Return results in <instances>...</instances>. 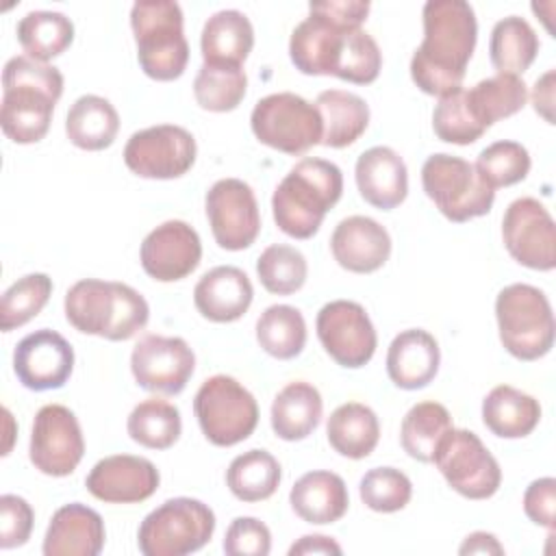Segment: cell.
<instances>
[{"label": "cell", "mask_w": 556, "mask_h": 556, "mask_svg": "<svg viewBox=\"0 0 556 556\" xmlns=\"http://www.w3.org/2000/svg\"><path fill=\"white\" fill-rule=\"evenodd\" d=\"M254 48V28L245 13L224 9L213 13L202 28L200 50L204 63L243 65Z\"/></svg>", "instance_id": "f1b7e54d"}, {"label": "cell", "mask_w": 556, "mask_h": 556, "mask_svg": "<svg viewBox=\"0 0 556 556\" xmlns=\"http://www.w3.org/2000/svg\"><path fill=\"white\" fill-rule=\"evenodd\" d=\"M119 132V115L115 106L96 93L80 96L67 111L65 135L67 139L87 152L109 148Z\"/></svg>", "instance_id": "1f68e13d"}, {"label": "cell", "mask_w": 556, "mask_h": 556, "mask_svg": "<svg viewBox=\"0 0 556 556\" xmlns=\"http://www.w3.org/2000/svg\"><path fill=\"white\" fill-rule=\"evenodd\" d=\"M530 165L532 161L528 150L521 143L506 139L486 146L473 163L476 172L491 189L521 182L528 176Z\"/></svg>", "instance_id": "ee69618b"}, {"label": "cell", "mask_w": 556, "mask_h": 556, "mask_svg": "<svg viewBox=\"0 0 556 556\" xmlns=\"http://www.w3.org/2000/svg\"><path fill=\"white\" fill-rule=\"evenodd\" d=\"M215 532V513L193 497H172L148 513L137 532L146 556H185L204 547Z\"/></svg>", "instance_id": "52a82bcc"}, {"label": "cell", "mask_w": 556, "mask_h": 556, "mask_svg": "<svg viewBox=\"0 0 556 556\" xmlns=\"http://www.w3.org/2000/svg\"><path fill=\"white\" fill-rule=\"evenodd\" d=\"M341 193V169L330 161L306 156L278 182L271 195L274 222L293 239H311Z\"/></svg>", "instance_id": "3957f363"}, {"label": "cell", "mask_w": 556, "mask_h": 556, "mask_svg": "<svg viewBox=\"0 0 556 556\" xmlns=\"http://www.w3.org/2000/svg\"><path fill=\"white\" fill-rule=\"evenodd\" d=\"M458 554H504V547L500 545L497 536L491 532H471L469 536H465L463 545L458 547Z\"/></svg>", "instance_id": "db71d44e"}, {"label": "cell", "mask_w": 556, "mask_h": 556, "mask_svg": "<svg viewBox=\"0 0 556 556\" xmlns=\"http://www.w3.org/2000/svg\"><path fill=\"white\" fill-rule=\"evenodd\" d=\"M74 369V348L50 328L26 334L13 350V371L30 391L61 389Z\"/></svg>", "instance_id": "ac0fdd59"}, {"label": "cell", "mask_w": 556, "mask_h": 556, "mask_svg": "<svg viewBox=\"0 0 556 556\" xmlns=\"http://www.w3.org/2000/svg\"><path fill=\"white\" fill-rule=\"evenodd\" d=\"M341 545L326 534H304L289 547V556H302V554H341Z\"/></svg>", "instance_id": "f5cc1de1"}, {"label": "cell", "mask_w": 556, "mask_h": 556, "mask_svg": "<svg viewBox=\"0 0 556 556\" xmlns=\"http://www.w3.org/2000/svg\"><path fill=\"white\" fill-rule=\"evenodd\" d=\"M539 54V37L528 20L508 15L495 22L489 39V56L497 74H523Z\"/></svg>", "instance_id": "e575fe53"}, {"label": "cell", "mask_w": 556, "mask_h": 556, "mask_svg": "<svg viewBox=\"0 0 556 556\" xmlns=\"http://www.w3.org/2000/svg\"><path fill=\"white\" fill-rule=\"evenodd\" d=\"M354 178L361 198L380 208L391 211L408 195V169L404 159L387 146L365 150L354 165Z\"/></svg>", "instance_id": "603a6c76"}, {"label": "cell", "mask_w": 556, "mask_h": 556, "mask_svg": "<svg viewBox=\"0 0 556 556\" xmlns=\"http://www.w3.org/2000/svg\"><path fill=\"white\" fill-rule=\"evenodd\" d=\"M61 93L63 74L59 67L26 54L9 59L2 70V132L22 146L41 141Z\"/></svg>", "instance_id": "7a4b0ae2"}, {"label": "cell", "mask_w": 556, "mask_h": 556, "mask_svg": "<svg viewBox=\"0 0 556 556\" xmlns=\"http://www.w3.org/2000/svg\"><path fill=\"white\" fill-rule=\"evenodd\" d=\"M308 9L330 17L337 24H343L350 28H361L369 15L371 4L361 2V0H326V2H311Z\"/></svg>", "instance_id": "f907efd6"}, {"label": "cell", "mask_w": 556, "mask_h": 556, "mask_svg": "<svg viewBox=\"0 0 556 556\" xmlns=\"http://www.w3.org/2000/svg\"><path fill=\"white\" fill-rule=\"evenodd\" d=\"M482 421L495 437L523 439L539 426L541 404L510 384H497L482 400Z\"/></svg>", "instance_id": "f546056e"}, {"label": "cell", "mask_w": 556, "mask_h": 556, "mask_svg": "<svg viewBox=\"0 0 556 556\" xmlns=\"http://www.w3.org/2000/svg\"><path fill=\"white\" fill-rule=\"evenodd\" d=\"M137 59L152 80H176L185 74L189 43L182 30V9L172 0H139L130 9Z\"/></svg>", "instance_id": "5b68a950"}, {"label": "cell", "mask_w": 556, "mask_h": 556, "mask_svg": "<svg viewBox=\"0 0 556 556\" xmlns=\"http://www.w3.org/2000/svg\"><path fill=\"white\" fill-rule=\"evenodd\" d=\"M256 276L269 293L291 295L304 287L308 265L304 254L293 245L274 243L261 252L256 261Z\"/></svg>", "instance_id": "7bdbcfd3"}, {"label": "cell", "mask_w": 556, "mask_h": 556, "mask_svg": "<svg viewBox=\"0 0 556 556\" xmlns=\"http://www.w3.org/2000/svg\"><path fill=\"white\" fill-rule=\"evenodd\" d=\"M315 330L326 354L348 369L367 365L378 348V334L367 311L352 300L324 304L317 313Z\"/></svg>", "instance_id": "4fadbf2b"}, {"label": "cell", "mask_w": 556, "mask_h": 556, "mask_svg": "<svg viewBox=\"0 0 556 556\" xmlns=\"http://www.w3.org/2000/svg\"><path fill=\"white\" fill-rule=\"evenodd\" d=\"M432 463L445 482L467 500H489L502 484V469L480 437L452 428L437 445Z\"/></svg>", "instance_id": "8fae6325"}, {"label": "cell", "mask_w": 556, "mask_h": 556, "mask_svg": "<svg viewBox=\"0 0 556 556\" xmlns=\"http://www.w3.org/2000/svg\"><path fill=\"white\" fill-rule=\"evenodd\" d=\"M204 208L213 239L219 248L239 252L261 232V213L252 187L239 178H222L206 191Z\"/></svg>", "instance_id": "2e32d148"}, {"label": "cell", "mask_w": 556, "mask_h": 556, "mask_svg": "<svg viewBox=\"0 0 556 556\" xmlns=\"http://www.w3.org/2000/svg\"><path fill=\"white\" fill-rule=\"evenodd\" d=\"M465 102L476 124L486 132L495 122L519 113L528 102V87L521 76L495 74L465 89Z\"/></svg>", "instance_id": "d6a6232c"}, {"label": "cell", "mask_w": 556, "mask_h": 556, "mask_svg": "<svg viewBox=\"0 0 556 556\" xmlns=\"http://www.w3.org/2000/svg\"><path fill=\"white\" fill-rule=\"evenodd\" d=\"M35 521L33 506L13 493L0 497V547L13 549L30 539Z\"/></svg>", "instance_id": "c3c4849f"}, {"label": "cell", "mask_w": 556, "mask_h": 556, "mask_svg": "<svg viewBox=\"0 0 556 556\" xmlns=\"http://www.w3.org/2000/svg\"><path fill=\"white\" fill-rule=\"evenodd\" d=\"M315 106L321 115V143L326 148H348L369 126V106L361 96L352 91L326 89L317 96Z\"/></svg>", "instance_id": "836d02e7"}, {"label": "cell", "mask_w": 556, "mask_h": 556, "mask_svg": "<svg viewBox=\"0 0 556 556\" xmlns=\"http://www.w3.org/2000/svg\"><path fill=\"white\" fill-rule=\"evenodd\" d=\"M52 295V278L48 274H26L17 278L0 300V330L11 332L41 313Z\"/></svg>", "instance_id": "b9f144b4"}, {"label": "cell", "mask_w": 556, "mask_h": 556, "mask_svg": "<svg viewBox=\"0 0 556 556\" xmlns=\"http://www.w3.org/2000/svg\"><path fill=\"white\" fill-rule=\"evenodd\" d=\"M65 319L83 334L126 341L146 328L150 306L130 285L83 278L65 293Z\"/></svg>", "instance_id": "277c9868"}, {"label": "cell", "mask_w": 556, "mask_h": 556, "mask_svg": "<svg viewBox=\"0 0 556 556\" xmlns=\"http://www.w3.org/2000/svg\"><path fill=\"white\" fill-rule=\"evenodd\" d=\"M193 135L176 124H159L130 135L124 146V163L139 178L172 180L185 176L195 163Z\"/></svg>", "instance_id": "7c38bea8"}, {"label": "cell", "mask_w": 556, "mask_h": 556, "mask_svg": "<svg viewBox=\"0 0 556 556\" xmlns=\"http://www.w3.org/2000/svg\"><path fill=\"white\" fill-rule=\"evenodd\" d=\"M254 287L248 274L235 265L208 269L193 287L198 313L215 324H228L243 317L252 304Z\"/></svg>", "instance_id": "d4e9b609"}, {"label": "cell", "mask_w": 556, "mask_h": 556, "mask_svg": "<svg viewBox=\"0 0 556 556\" xmlns=\"http://www.w3.org/2000/svg\"><path fill=\"white\" fill-rule=\"evenodd\" d=\"M161 473L143 456L113 454L98 460L85 478L87 491L106 504H137L152 497L159 489Z\"/></svg>", "instance_id": "44dd1931"}, {"label": "cell", "mask_w": 556, "mask_h": 556, "mask_svg": "<svg viewBox=\"0 0 556 556\" xmlns=\"http://www.w3.org/2000/svg\"><path fill=\"white\" fill-rule=\"evenodd\" d=\"M330 447L352 460L367 458L380 439V421L376 413L361 402H348L332 410L326 424Z\"/></svg>", "instance_id": "4dcf8cb0"}, {"label": "cell", "mask_w": 556, "mask_h": 556, "mask_svg": "<svg viewBox=\"0 0 556 556\" xmlns=\"http://www.w3.org/2000/svg\"><path fill=\"white\" fill-rule=\"evenodd\" d=\"M289 504L302 521L326 526L339 521L348 513L350 495L339 473L317 469L295 480L289 493Z\"/></svg>", "instance_id": "4316f807"}, {"label": "cell", "mask_w": 556, "mask_h": 556, "mask_svg": "<svg viewBox=\"0 0 556 556\" xmlns=\"http://www.w3.org/2000/svg\"><path fill=\"white\" fill-rule=\"evenodd\" d=\"M352 30L356 28L337 24L308 9V17L291 33L289 59L306 76H337Z\"/></svg>", "instance_id": "ffe728a7"}, {"label": "cell", "mask_w": 556, "mask_h": 556, "mask_svg": "<svg viewBox=\"0 0 556 556\" xmlns=\"http://www.w3.org/2000/svg\"><path fill=\"white\" fill-rule=\"evenodd\" d=\"M432 128L441 141L456 146H469L484 135L467 109L463 87L439 98L432 111Z\"/></svg>", "instance_id": "bcb514c9"}, {"label": "cell", "mask_w": 556, "mask_h": 556, "mask_svg": "<svg viewBox=\"0 0 556 556\" xmlns=\"http://www.w3.org/2000/svg\"><path fill=\"white\" fill-rule=\"evenodd\" d=\"M280 463L267 450H248L235 456L226 469V484L241 502H263L280 484Z\"/></svg>", "instance_id": "8d00e7d4"}, {"label": "cell", "mask_w": 556, "mask_h": 556, "mask_svg": "<svg viewBox=\"0 0 556 556\" xmlns=\"http://www.w3.org/2000/svg\"><path fill=\"white\" fill-rule=\"evenodd\" d=\"M195 369V354L182 337L146 334L130 354L137 384L150 393L178 395Z\"/></svg>", "instance_id": "e0dca14e"}, {"label": "cell", "mask_w": 556, "mask_h": 556, "mask_svg": "<svg viewBox=\"0 0 556 556\" xmlns=\"http://www.w3.org/2000/svg\"><path fill=\"white\" fill-rule=\"evenodd\" d=\"M324 400L317 387L304 380L289 382L271 402V430L282 441H302L321 421Z\"/></svg>", "instance_id": "83f0119b"}, {"label": "cell", "mask_w": 556, "mask_h": 556, "mask_svg": "<svg viewBox=\"0 0 556 556\" xmlns=\"http://www.w3.org/2000/svg\"><path fill=\"white\" fill-rule=\"evenodd\" d=\"M248 91L243 65L202 63L193 80V96L200 109L211 113L235 111Z\"/></svg>", "instance_id": "60d3db41"}, {"label": "cell", "mask_w": 556, "mask_h": 556, "mask_svg": "<svg viewBox=\"0 0 556 556\" xmlns=\"http://www.w3.org/2000/svg\"><path fill=\"white\" fill-rule=\"evenodd\" d=\"M85 454V439L76 415L63 404H46L37 410L30 430L28 458L46 476H70Z\"/></svg>", "instance_id": "5bb4252c"}, {"label": "cell", "mask_w": 556, "mask_h": 556, "mask_svg": "<svg viewBox=\"0 0 556 556\" xmlns=\"http://www.w3.org/2000/svg\"><path fill=\"white\" fill-rule=\"evenodd\" d=\"M500 341L519 361H539L554 345V313L547 295L532 285L515 282L495 298Z\"/></svg>", "instance_id": "8992f818"}, {"label": "cell", "mask_w": 556, "mask_h": 556, "mask_svg": "<svg viewBox=\"0 0 556 556\" xmlns=\"http://www.w3.org/2000/svg\"><path fill=\"white\" fill-rule=\"evenodd\" d=\"M193 413L202 434L217 447L245 441L258 424L254 395L226 374H215L200 384L193 397Z\"/></svg>", "instance_id": "9c48e42d"}, {"label": "cell", "mask_w": 556, "mask_h": 556, "mask_svg": "<svg viewBox=\"0 0 556 556\" xmlns=\"http://www.w3.org/2000/svg\"><path fill=\"white\" fill-rule=\"evenodd\" d=\"M202 258V243L193 226L182 219H167L150 230L139 248L143 271L159 282L187 278Z\"/></svg>", "instance_id": "d6986e66"}, {"label": "cell", "mask_w": 556, "mask_h": 556, "mask_svg": "<svg viewBox=\"0 0 556 556\" xmlns=\"http://www.w3.org/2000/svg\"><path fill=\"white\" fill-rule=\"evenodd\" d=\"M228 556H267L271 552V532L256 517H237L224 536Z\"/></svg>", "instance_id": "7dc6e473"}, {"label": "cell", "mask_w": 556, "mask_h": 556, "mask_svg": "<svg viewBox=\"0 0 556 556\" xmlns=\"http://www.w3.org/2000/svg\"><path fill=\"white\" fill-rule=\"evenodd\" d=\"M258 345L278 361H291L302 354L306 345L304 315L289 304L267 306L256 321Z\"/></svg>", "instance_id": "f35d334b"}, {"label": "cell", "mask_w": 556, "mask_h": 556, "mask_svg": "<svg viewBox=\"0 0 556 556\" xmlns=\"http://www.w3.org/2000/svg\"><path fill=\"white\" fill-rule=\"evenodd\" d=\"M554 506H556V480L554 478H539L532 480L523 493V513L526 517L543 526L552 532L554 528Z\"/></svg>", "instance_id": "681fc988"}, {"label": "cell", "mask_w": 556, "mask_h": 556, "mask_svg": "<svg viewBox=\"0 0 556 556\" xmlns=\"http://www.w3.org/2000/svg\"><path fill=\"white\" fill-rule=\"evenodd\" d=\"M363 504L376 513H397L413 497L410 478L395 467H374L358 484Z\"/></svg>", "instance_id": "f6af8a7d"}, {"label": "cell", "mask_w": 556, "mask_h": 556, "mask_svg": "<svg viewBox=\"0 0 556 556\" xmlns=\"http://www.w3.org/2000/svg\"><path fill=\"white\" fill-rule=\"evenodd\" d=\"M502 241L523 267L552 271L556 267V228L549 211L536 198H517L502 217Z\"/></svg>", "instance_id": "9a60e30c"}, {"label": "cell", "mask_w": 556, "mask_h": 556, "mask_svg": "<svg viewBox=\"0 0 556 556\" xmlns=\"http://www.w3.org/2000/svg\"><path fill=\"white\" fill-rule=\"evenodd\" d=\"M106 532L98 510L72 502L54 510L41 552L46 556H98L104 547Z\"/></svg>", "instance_id": "cb8c5ba5"}, {"label": "cell", "mask_w": 556, "mask_h": 556, "mask_svg": "<svg viewBox=\"0 0 556 556\" xmlns=\"http://www.w3.org/2000/svg\"><path fill=\"white\" fill-rule=\"evenodd\" d=\"M424 39L410 59V78L428 96H447L463 87L471 61L478 22L465 0H428L421 11Z\"/></svg>", "instance_id": "6da1fadb"}, {"label": "cell", "mask_w": 556, "mask_h": 556, "mask_svg": "<svg viewBox=\"0 0 556 556\" xmlns=\"http://www.w3.org/2000/svg\"><path fill=\"white\" fill-rule=\"evenodd\" d=\"M254 137L285 154H304L321 143L324 124L317 106L291 91L261 98L250 115Z\"/></svg>", "instance_id": "30bf717a"}, {"label": "cell", "mask_w": 556, "mask_h": 556, "mask_svg": "<svg viewBox=\"0 0 556 556\" xmlns=\"http://www.w3.org/2000/svg\"><path fill=\"white\" fill-rule=\"evenodd\" d=\"M330 250L343 269L352 274H371L389 261L391 237L376 219L350 215L334 226Z\"/></svg>", "instance_id": "7402d4cb"}, {"label": "cell", "mask_w": 556, "mask_h": 556, "mask_svg": "<svg viewBox=\"0 0 556 556\" xmlns=\"http://www.w3.org/2000/svg\"><path fill=\"white\" fill-rule=\"evenodd\" d=\"M439 343L424 328L402 330L387 350V374L391 382L404 391L428 387L439 371Z\"/></svg>", "instance_id": "484cf974"}, {"label": "cell", "mask_w": 556, "mask_h": 556, "mask_svg": "<svg viewBox=\"0 0 556 556\" xmlns=\"http://www.w3.org/2000/svg\"><path fill=\"white\" fill-rule=\"evenodd\" d=\"M17 41L26 56L48 63L74 41V24L59 11H30L17 22Z\"/></svg>", "instance_id": "74e56055"}, {"label": "cell", "mask_w": 556, "mask_h": 556, "mask_svg": "<svg viewBox=\"0 0 556 556\" xmlns=\"http://www.w3.org/2000/svg\"><path fill=\"white\" fill-rule=\"evenodd\" d=\"M554 78L556 72L547 70L541 78H536L532 89V106L547 124H554Z\"/></svg>", "instance_id": "816d5d0a"}, {"label": "cell", "mask_w": 556, "mask_h": 556, "mask_svg": "<svg viewBox=\"0 0 556 556\" xmlns=\"http://www.w3.org/2000/svg\"><path fill=\"white\" fill-rule=\"evenodd\" d=\"M421 187L441 215L454 224L486 215L495 202V189L480 178L473 163L445 152L426 159Z\"/></svg>", "instance_id": "ba28073f"}, {"label": "cell", "mask_w": 556, "mask_h": 556, "mask_svg": "<svg viewBox=\"0 0 556 556\" xmlns=\"http://www.w3.org/2000/svg\"><path fill=\"white\" fill-rule=\"evenodd\" d=\"M454 428L450 410L439 402H419L408 408L400 426L402 450L419 460L432 463L437 445Z\"/></svg>", "instance_id": "d590c367"}, {"label": "cell", "mask_w": 556, "mask_h": 556, "mask_svg": "<svg viewBox=\"0 0 556 556\" xmlns=\"http://www.w3.org/2000/svg\"><path fill=\"white\" fill-rule=\"evenodd\" d=\"M126 430L135 443L148 450H167L180 439V410L161 397L143 400L130 410Z\"/></svg>", "instance_id": "ab89813d"}]
</instances>
